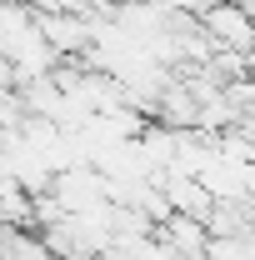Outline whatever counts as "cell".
I'll return each instance as SVG.
<instances>
[{
    "label": "cell",
    "mask_w": 255,
    "mask_h": 260,
    "mask_svg": "<svg viewBox=\"0 0 255 260\" xmlns=\"http://www.w3.org/2000/svg\"><path fill=\"white\" fill-rule=\"evenodd\" d=\"M160 235L180 250V255H200V250H210V225L200 220V215H185V210H175L170 220H160Z\"/></svg>",
    "instance_id": "2"
},
{
    "label": "cell",
    "mask_w": 255,
    "mask_h": 260,
    "mask_svg": "<svg viewBox=\"0 0 255 260\" xmlns=\"http://www.w3.org/2000/svg\"><path fill=\"white\" fill-rule=\"evenodd\" d=\"M180 260H215V255H210V250H200V255H180Z\"/></svg>",
    "instance_id": "5"
},
{
    "label": "cell",
    "mask_w": 255,
    "mask_h": 260,
    "mask_svg": "<svg viewBox=\"0 0 255 260\" xmlns=\"http://www.w3.org/2000/svg\"><path fill=\"white\" fill-rule=\"evenodd\" d=\"M165 5H170V10H180V15H195V20H200V15H205V10H215L220 0H165Z\"/></svg>",
    "instance_id": "4"
},
{
    "label": "cell",
    "mask_w": 255,
    "mask_h": 260,
    "mask_svg": "<svg viewBox=\"0 0 255 260\" xmlns=\"http://www.w3.org/2000/svg\"><path fill=\"white\" fill-rule=\"evenodd\" d=\"M5 260H60V250L30 225H5Z\"/></svg>",
    "instance_id": "3"
},
{
    "label": "cell",
    "mask_w": 255,
    "mask_h": 260,
    "mask_svg": "<svg viewBox=\"0 0 255 260\" xmlns=\"http://www.w3.org/2000/svg\"><path fill=\"white\" fill-rule=\"evenodd\" d=\"M205 35L220 45V50H235V55H250L255 50V10L245 0H220L215 10L200 15Z\"/></svg>",
    "instance_id": "1"
}]
</instances>
